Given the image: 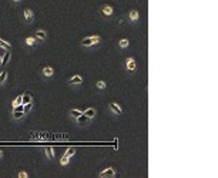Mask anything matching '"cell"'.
<instances>
[{"label": "cell", "mask_w": 218, "mask_h": 178, "mask_svg": "<svg viewBox=\"0 0 218 178\" xmlns=\"http://www.w3.org/2000/svg\"><path fill=\"white\" fill-rule=\"evenodd\" d=\"M100 41V37L98 36H90V37H86L81 40V46L83 47H90L93 44H97Z\"/></svg>", "instance_id": "cell-1"}, {"label": "cell", "mask_w": 218, "mask_h": 178, "mask_svg": "<svg viewBox=\"0 0 218 178\" xmlns=\"http://www.w3.org/2000/svg\"><path fill=\"white\" fill-rule=\"evenodd\" d=\"M135 68H137L135 60H134V59H131V57H128V59L126 60V70L128 71V73H134Z\"/></svg>", "instance_id": "cell-2"}, {"label": "cell", "mask_w": 218, "mask_h": 178, "mask_svg": "<svg viewBox=\"0 0 218 178\" xmlns=\"http://www.w3.org/2000/svg\"><path fill=\"white\" fill-rule=\"evenodd\" d=\"M23 19L27 24H32V23L34 22V14H33V11L30 10V9H26V10L23 11Z\"/></svg>", "instance_id": "cell-3"}, {"label": "cell", "mask_w": 218, "mask_h": 178, "mask_svg": "<svg viewBox=\"0 0 218 178\" xmlns=\"http://www.w3.org/2000/svg\"><path fill=\"white\" fill-rule=\"evenodd\" d=\"M114 175H116V170H114L113 167L105 168L104 171H101V173L98 174L100 178H110V177H114Z\"/></svg>", "instance_id": "cell-4"}, {"label": "cell", "mask_w": 218, "mask_h": 178, "mask_svg": "<svg viewBox=\"0 0 218 178\" xmlns=\"http://www.w3.org/2000/svg\"><path fill=\"white\" fill-rule=\"evenodd\" d=\"M76 120H77V124L81 125V127H83V125H89L90 121H91V118H89L86 114H81V116H78Z\"/></svg>", "instance_id": "cell-5"}, {"label": "cell", "mask_w": 218, "mask_h": 178, "mask_svg": "<svg viewBox=\"0 0 218 178\" xmlns=\"http://www.w3.org/2000/svg\"><path fill=\"white\" fill-rule=\"evenodd\" d=\"M101 14L103 16H111V14H113V7H111V6H108V4H105V6H103L101 7Z\"/></svg>", "instance_id": "cell-6"}, {"label": "cell", "mask_w": 218, "mask_h": 178, "mask_svg": "<svg viewBox=\"0 0 218 178\" xmlns=\"http://www.w3.org/2000/svg\"><path fill=\"white\" fill-rule=\"evenodd\" d=\"M83 83V77L81 76H73L70 80H68V84H71V86H78V84Z\"/></svg>", "instance_id": "cell-7"}, {"label": "cell", "mask_w": 218, "mask_h": 178, "mask_svg": "<svg viewBox=\"0 0 218 178\" xmlns=\"http://www.w3.org/2000/svg\"><path fill=\"white\" fill-rule=\"evenodd\" d=\"M41 74H43V77H44V78H50V77H53L54 70H53L51 67H44V68H43V71H41Z\"/></svg>", "instance_id": "cell-8"}, {"label": "cell", "mask_w": 218, "mask_h": 178, "mask_svg": "<svg viewBox=\"0 0 218 178\" xmlns=\"http://www.w3.org/2000/svg\"><path fill=\"white\" fill-rule=\"evenodd\" d=\"M110 110L113 111L114 114H119V116H120L121 113H123V110H121V107H120L119 104H117V103H110Z\"/></svg>", "instance_id": "cell-9"}, {"label": "cell", "mask_w": 218, "mask_h": 178, "mask_svg": "<svg viewBox=\"0 0 218 178\" xmlns=\"http://www.w3.org/2000/svg\"><path fill=\"white\" fill-rule=\"evenodd\" d=\"M34 37L37 39V40L43 41V40H46V39H47V33L44 31V30H37V31L34 33Z\"/></svg>", "instance_id": "cell-10"}, {"label": "cell", "mask_w": 218, "mask_h": 178, "mask_svg": "<svg viewBox=\"0 0 218 178\" xmlns=\"http://www.w3.org/2000/svg\"><path fill=\"white\" fill-rule=\"evenodd\" d=\"M83 114H86L89 118H94V116H96V108L90 107V108H87V110H84Z\"/></svg>", "instance_id": "cell-11"}, {"label": "cell", "mask_w": 218, "mask_h": 178, "mask_svg": "<svg viewBox=\"0 0 218 178\" xmlns=\"http://www.w3.org/2000/svg\"><path fill=\"white\" fill-rule=\"evenodd\" d=\"M30 101H33V97H32L30 93H26V94L22 96V104H27V103H30Z\"/></svg>", "instance_id": "cell-12"}, {"label": "cell", "mask_w": 218, "mask_h": 178, "mask_svg": "<svg viewBox=\"0 0 218 178\" xmlns=\"http://www.w3.org/2000/svg\"><path fill=\"white\" fill-rule=\"evenodd\" d=\"M10 59H11V53L7 50V51L4 53V56L2 57V64H7V63L10 61Z\"/></svg>", "instance_id": "cell-13"}, {"label": "cell", "mask_w": 218, "mask_h": 178, "mask_svg": "<svg viewBox=\"0 0 218 178\" xmlns=\"http://www.w3.org/2000/svg\"><path fill=\"white\" fill-rule=\"evenodd\" d=\"M13 118L14 120H22V118H24V116H26V113L24 111H13Z\"/></svg>", "instance_id": "cell-14"}, {"label": "cell", "mask_w": 218, "mask_h": 178, "mask_svg": "<svg viewBox=\"0 0 218 178\" xmlns=\"http://www.w3.org/2000/svg\"><path fill=\"white\" fill-rule=\"evenodd\" d=\"M68 114H70L71 118H77L78 116H81V114H83V111H81V110H77V108H73V110H70V113H68Z\"/></svg>", "instance_id": "cell-15"}, {"label": "cell", "mask_w": 218, "mask_h": 178, "mask_svg": "<svg viewBox=\"0 0 218 178\" xmlns=\"http://www.w3.org/2000/svg\"><path fill=\"white\" fill-rule=\"evenodd\" d=\"M128 19L131 20V22H137L138 20V11L137 10H131L128 14Z\"/></svg>", "instance_id": "cell-16"}, {"label": "cell", "mask_w": 218, "mask_h": 178, "mask_svg": "<svg viewBox=\"0 0 218 178\" xmlns=\"http://www.w3.org/2000/svg\"><path fill=\"white\" fill-rule=\"evenodd\" d=\"M46 155H47V158L54 160V148L53 147H47L46 148Z\"/></svg>", "instance_id": "cell-17"}, {"label": "cell", "mask_w": 218, "mask_h": 178, "mask_svg": "<svg viewBox=\"0 0 218 178\" xmlns=\"http://www.w3.org/2000/svg\"><path fill=\"white\" fill-rule=\"evenodd\" d=\"M24 43H26L27 46H36V43H37V39H36V37H27L26 40H24Z\"/></svg>", "instance_id": "cell-18"}, {"label": "cell", "mask_w": 218, "mask_h": 178, "mask_svg": "<svg viewBox=\"0 0 218 178\" xmlns=\"http://www.w3.org/2000/svg\"><path fill=\"white\" fill-rule=\"evenodd\" d=\"M0 49H6V50H10L11 49V44L4 41L3 39H0Z\"/></svg>", "instance_id": "cell-19"}, {"label": "cell", "mask_w": 218, "mask_h": 178, "mask_svg": "<svg viewBox=\"0 0 218 178\" xmlns=\"http://www.w3.org/2000/svg\"><path fill=\"white\" fill-rule=\"evenodd\" d=\"M128 44H130L128 39H121L120 43H119V46L121 47V49H126V47H128Z\"/></svg>", "instance_id": "cell-20"}, {"label": "cell", "mask_w": 218, "mask_h": 178, "mask_svg": "<svg viewBox=\"0 0 218 178\" xmlns=\"http://www.w3.org/2000/svg\"><path fill=\"white\" fill-rule=\"evenodd\" d=\"M32 108H33V101H30V103H27V104H24L23 111H24V113H30V111H32Z\"/></svg>", "instance_id": "cell-21"}, {"label": "cell", "mask_w": 218, "mask_h": 178, "mask_svg": "<svg viewBox=\"0 0 218 178\" xmlns=\"http://www.w3.org/2000/svg\"><path fill=\"white\" fill-rule=\"evenodd\" d=\"M6 78H7V71H2L0 73V86L6 81Z\"/></svg>", "instance_id": "cell-22"}, {"label": "cell", "mask_w": 218, "mask_h": 178, "mask_svg": "<svg viewBox=\"0 0 218 178\" xmlns=\"http://www.w3.org/2000/svg\"><path fill=\"white\" fill-rule=\"evenodd\" d=\"M68 158H70V157H67L64 154V155L61 157V160H60V164H61V165H67L68 164Z\"/></svg>", "instance_id": "cell-23"}, {"label": "cell", "mask_w": 218, "mask_h": 178, "mask_svg": "<svg viewBox=\"0 0 218 178\" xmlns=\"http://www.w3.org/2000/svg\"><path fill=\"white\" fill-rule=\"evenodd\" d=\"M19 104H22V96H17L16 97V100L13 101V107H16V105H19Z\"/></svg>", "instance_id": "cell-24"}, {"label": "cell", "mask_w": 218, "mask_h": 178, "mask_svg": "<svg viewBox=\"0 0 218 178\" xmlns=\"http://www.w3.org/2000/svg\"><path fill=\"white\" fill-rule=\"evenodd\" d=\"M97 87H98L100 90H104L105 88V83L104 81H98V83H97Z\"/></svg>", "instance_id": "cell-25"}, {"label": "cell", "mask_w": 218, "mask_h": 178, "mask_svg": "<svg viewBox=\"0 0 218 178\" xmlns=\"http://www.w3.org/2000/svg\"><path fill=\"white\" fill-rule=\"evenodd\" d=\"M23 107H24V104H19L16 107H13V111H23Z\"/></svg>", "instance_id": "cell-26"}, {"label": "cell", "mask_w": 218, "mask_h": 178, "mask_svg": "<svg viewBox=\"0 0 218 178\" xmlns=\"http://www.w3.org/2000/svg\"><path fill=\"white\" fill-rule=\"evenodd\" d=\"M74 152H76L74 148H68L67 152H66V155H67V157H71V155H74Z\"/></svg>", "instance_id": "cell-27"}, {"label": "cell", "mask_w": 218, "mask_h": 178, "mask_svg": "<svg viewBox=\"0 0 218 178\" xmlns=\"http://www.w3.org/2000/svg\"><path fill=\"white\" fill-rule=\"evenodd\" d=\"M19 177H20V178H26V177H29V175H27V173H24V171H20V173H19Z\"/></svg>", "instance_id": "cell-28"}, {"label": "cell", "mask_w": 218, "mask_h": 178, "mask_svg": "<svg viewBox=\"0 0 218 178\" xmlns=\"http://www.w3.org/2000/svg\"><path fill=\"white\" fill-rule=\"evenodd\" d=\"M2 155H3V154H2V151H0V158H2Z\"/></svg>", "instance_id": "cell-29"}, {"label": "cell", "mask_w": 218, "mask_h": 178, "mask_svg": "<svg viewBox=\"0 0 218 178\" xmlns=\"http://www.w3.org/2000/svg\"><path fill=\"white\" fill-rule=\"evenodd\" d=\"M13 2H20V0H13Z\"/></svg>", "instance_id": "cell-30"}]
</instances>
